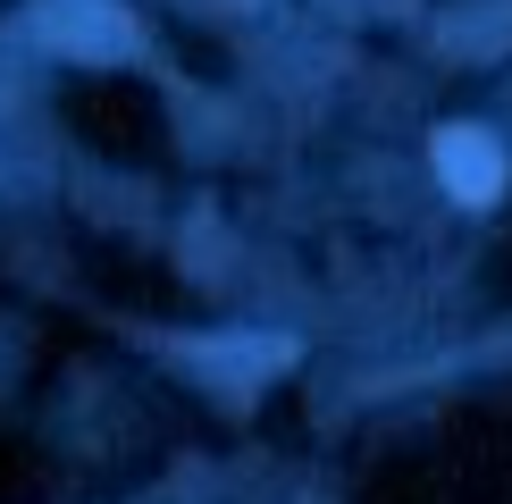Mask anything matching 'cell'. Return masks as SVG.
Here are the masks:
<instances>
[{"label":"cell","instance_id":"1","mask_svg":"<svg viewBox=\"0 0 512 504\" xmlns=\"http://www.w3.org/2000/svg\"><path fill=\"white\" fill-rule=\"evenodd\" d=\"M437 177L454 185L471 210H487V202L504 194V152H496V135H487V126H445V135H437Z\"/></svg>","mask_w":512,"mask_h":504},{"label":"cell","instance_id":"2","mask_svg":"<svg viewBox=\"0 0 512 504\" xmlns=\"http://www.w3.org/2000/svg\"><path fill=\"white\" fill-rule=\"evenodd\" d=\"M51 51H76V59H126L135 51V34L118 26V9L110 0H93V9H68V17H51Z\"/></svg>","mask_w":512,"mask_h":504}]
</instances>
